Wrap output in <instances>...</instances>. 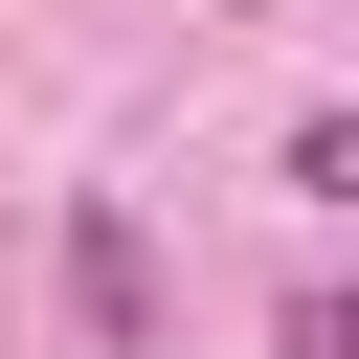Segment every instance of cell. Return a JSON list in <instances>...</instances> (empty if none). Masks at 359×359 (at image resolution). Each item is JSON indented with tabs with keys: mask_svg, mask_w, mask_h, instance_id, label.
<instances>
[{
	"mask_svg": "<svg viewBox=\"0 0 359 359\" xmlns=\"http://www.w3.org/2000/svg\"><path fill=\"white\" fill-rule=\"evenodd\" d=\"M67 314H90V359H157V247H135V202H67Z\"/></svg>",
	"mask_w": 359,
	"mask_h": 359,
	"instance_id": "1",
	"label": "cell"
},
{
	"mask_svg": "<svg viewBox=\"0 0 359 359\" xmlns=\"http://www.w3.org/2000/svg\"><path fill=\"white\" fill-rule=\"evenodd\" d=\"M292 202H359V112H292Z\"/></svg>",
	"mask_w": 359,
	"mask_h": 359,
	"instance_id": "2",
	"label": "cell"
}]
</instances>
